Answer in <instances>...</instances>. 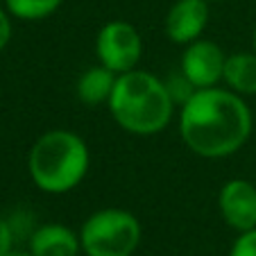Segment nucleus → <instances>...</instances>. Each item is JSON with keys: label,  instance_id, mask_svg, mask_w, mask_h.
I'll list each match as a JSON object with an SVG mask.
<instances>
[{"label": "nucleus", "instance_id": "18", "mask_svg": "<svg viewBox=\"0 0 256 256\" xmlns=\"http://www.w3.org/2000/svg\"><path fill=\"white\" fill-rule=\"evenodd\" d=\"M254 50H256V28H254Z\"/></svg>", "mask_w": 256, "mask_h": 256}, {"label": "nucleus", "instance_id": "15", "mask_svg": "<svg viewBox=\"0 0 256 256\" xmlns=\"http://www.w3.org/2000/svg\"><path fill=\"white\" fill-rule=\"evenodd\" d=\"M14 229H12V224L7 222V220H2L0 218V256L7 254V252H12V242H14Z\"/></svg>", "mask_w": 256, "mask_h": 256}, {"label": "nucleus", "instance_id": "7", "mask_svg": "<svg viewBox=\"0 0 256 256\" xmlns=\"http://www.w3.org/2000/svg\"><path fill=\"white\" fill-rule=\"evenodd\" d=\"M227 57L213 41L195 39L182 57V72L195 84V88H211L222 80Z\"/></svg>", "mask_w": 256, "mask_h": 256}, {"label": "nucleus", "instance_id": "17", "mask_svg": "<svg viewBox=\"0 0 256 256\" xmlns=\"http://www.w3.org/2000/svg\"><path fill=\"white\" fill-rule=\"evenodd\" d=\"M2 256H32V254H25V252H7Z\"/></svg>", "mask_w": 256, "mask_h": 256}, {"label": "nucleus", "instance_id": "14", "mask_svg": "<svg viewBox=\"0 0 256 256\" xmlns=\"http://www.w3.org/2000/svg\"><path fill=\"white\" fill-rule=\"evenodd\" d=\"M229 256H256V227L240 234V238L234 242Z\"/></svg>", "mask_w": 256, "mask_h": 256}, {"label": "nucleus", "instance_id": "19", "mask_svg": "<svg viewBox=\"0 0 256 256\" xmlns=\"http://www.w3.org/2000/svg\"><path fill=\"white\" fill-rule=\"evenodd\" d=\"M206 2H216V0H206Z\"/></svg>", "mask_w": 256, "mask_h": 256}, {"label": "nucleus", "instance_id": "11", "mask_svg": "<svg viewBox=\"0 0 256 256\" xmlns=\"http://www.w3.org/2000/svg\"><path fill=\"white\" fill-rule=\"evenodd\" d=\"M222 80L238 93H256V52H238L227 57Z\"/></svg>", "mask_w": 256, "mask_h": 256}, {"label": "nucleus", "instance_id": "10", "mask_svg": "<svg viewBox=\"0 0 256 256\" xmlns=\"http://www.w3.org/2000/svg\"><path fill=\"white\" fill-rule=\"evenodd\" d=\"M114 86H116V72H112L100 64V66L82 72V78L78 80V98L84 104L96 106L102 102H109Z\"/></svg>", "mask_w": 256, "mask_h": 256}, {"label": "nucleus", "instance_id": "8", "mask_svg": "<svg viewBox=\"0 0 256 256\" xmlns=\"http://www.w3.org/2000/svg\"><path fill=\"white\" fill-rule=\"evenodd\" d=\"M208 20L206 0H177L166 16V34L174 44H193Z\"/></svg>", "mask_w": 256, "mask_h": 256}, {"label": "nucleus", "instance_id": "6", "mask_svg": "<svg viewBox=\"0 0 256 256\" xmlns=\"http://www.w3.org/2000/svg\"><path fill=\"white\" fill-rule=\"evenodd\" d=\"M218 206L232 229L242 234L256 227V186L247 179H229L220 188Z\"/></svg>", "mask_w": 256, "mask_h": 256}, {"label": "nucleus", "instance_id": "13", "mask_svg": "<svg viewBox=\"0 0 256 256\" xmlns=\"http://www.w3.org/2000/svg\"><path fill=\"white\" fill-rule=\"evenodd\" d=\"M164 84H166V88H168L170 100H172L174 104H182V106H184L186 102L195 96V91H198V88H195V84L186 78L184 72H172V75H170Z\"/></svg>", "mask_w": 256, "mask_h": 256}, {"label": "nucleus", "instance_id": "12", "mask_svg": "<svg viewBox=\"0 0 256 256\" xmlns=\"http://www.w3.org/2000/svg\"><path fill=\"white\" fill-rule=\"evenodd\" d=\"M5 2L12 14L23 20H41L62 5V0H5Z\"/></svg>", "mask_w": 256, "mask_h": 256}, {"label": "nucleus", "instance_id": "4", "mask_svg": "<svg viewBox=\"0 0 256 256\" xmlns=\"http://www.w3.org/2000/svg\"><path fill=\"white\" fill-rule=\"evenodd\" d=\"M138 240V220L122 208H102L93 213L80 234L86 256H132Z\"/></svg>", "mask_w": 256, "mask_h": 256}, {"label": "nucleus", "instance_id": "9", "mask_svg": "<svg viewBox=\"0 0 256 256\" xmlns=\"http://www.w3.org/2000/svg\"><path fill=\"white\" fill-rule=\"evenodd\" d=\"M82 242L64 224H44L30 236L32 256H78Z\"/></svg>", "mask_w": 256, "mask_h": 256}, {"label": "nucleus", "instance_id": "5", "mask_svg": "<svg viewBox=\"0 0 256 256\" xmlns=\"http://www.w3.org/2000/svg\"><path fill=\"white\" fill-rule=\"evenodd\" d=\"M96 50L102 66L120 75V72L134 70V66L140 59V52H143V44H140V36L134 30V25L125 23V20H112L98 34Z\"/></svg>", "mask_w": 256, "mask_h": 256}, {"label": "nucleus", "instance_id": "3", "mask_svg": "<svg viewBox=\"0 0 256 256\" xmlns=\"http://www.w3.org/2000/svg\"><path fill=\"white\" fill-rule=\"evenodd\" d=\"M28 170L36 188L46 193H68L86 177L88 148L72 132H46L30 150Z\"/></svg>", "mask_w": 256, "mask_h": 256}, {"label": "nucleus", "instance_id": "1", "mask_svg": "<svg viewBox=\"0 0 256 256\" xmlns=\"http://www.w3.org/2000/svg\"><path fill=\"white\" fill-rule=\"evenodd\" d=\"M179 132L195 154L220 159L234 154L250 138L252 116L236 93L213 86L198 88L182 106Z\"/></svg>", "mask_w": 256, "mask_h": 256}, {"label": "nucleus", "instance_id": "16", "mask_svg": "<svg viewBox=\"0 0 256 256\" xmlns=\"http://www.w3.org/2000/svg\"><path fill=\"white\" fill-rule=\"evenodd\" d=\"M10 39H12V23L5 12L0 10V50L10 44Z\"/></svg>", "mask_w": 256, "mask_h": 256}, {"label": "nucleus", "instance_id": "2", "mask_svg": "<svg viewBox=\"0 0 256 256\" xmlns=\"http://www.w3.org/2000/svg\"><path fill=\"white\" fill-rule=\"evenodd\" d=\"M174 102L159 78L145 70H127L116 78L109 98L112 116L122 130L138 136L159 134L170 122Z\"/></svg>", "mask_w": 256, "mask_h": 256}]
</instances>
